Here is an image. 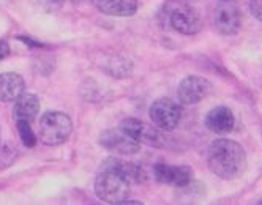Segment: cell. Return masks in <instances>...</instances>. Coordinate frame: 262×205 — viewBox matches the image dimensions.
Masks as SVG:
<instances>
[{
    "label": "cell",
    "mask_w": 262,
    "mask_h": 205,
    "mask_svg": "<svg viewBox=\"0 0 262 205\" xmlns=\"http://www.w3.org/2000/svg\"><path fill=\"white\" fill-rule=\"evenodd\" d=\"M207 166L216 177L235 180L247 171L248 160L245 148L232 139H215L207 150Z\"/></svg>",
    "instance_id": "cell-1"
},
{
    "label": "cell",
    "mask_w": 262,
    "mask_h": 205,
    "mask_svg": "<svg viewBox=\"0 0 262 205\" xmlns=\"http://www.w3.org/2000/svg\"><path fill=\"white\" fill-rule=\"evenodd\" d=\"M73 131V122L68 114L60 110H49L43 114L38 123V139L49 147L62 145Z\"/></svg>",
    "instance_id": "cell-2"
},
{
    "label": "cell",
    "mask_w": 262,
    "mask_h": 205,
    "mask_svg": "<svg viewBox=\"0 0 262 205\" xmlns=\"http://www.w3.org/2000/svg\"><path fill=\"white\" fill-rule=\"evenodd\" d=\"M129 183L111 169H100L95 178V194L106 203H122L129 197Z\"/></svg>",
    "instance_id": "cell-3"
},
{
    "label": "cell",
    "mask_w": 262,
    "mask_h": 205,
    "mask_svg": "<svg viewBox=\"0 0 262 205\" xmlns=\"http://www.w3.org/2000/svg\"><path fill=\"white\" fill-rule=\"evenodd\" d=\"M148 114L157 128L163 131H174L182 120V107L171 98H158L152 103Z\"/></svg>",
    "instance_id": "cell-4"
},
{
    "label": "cell",
    "mask_w": 262,
    "mask_h": 205,
    "mask_svg": "<svg viewBox=\"0 0 262 205\" xmlns=\"http://www.w3.org/2000/svg\"><path fill=\"white\" fill-rule=\"evenodd\" d=\"M212 90L213 85L209 79L191 74V76H186L185 79H182V82L179 84L177 97L182 104L193 106V104H199L202 100L207 98L212 93Z\"/></svg>",
    "instance_id": "cell-5"
},
{
    "label": "cell",
    "mask_w": 262,
    "mask_h": 205,
    "mask_svg": "<svg viewBox=\"0 0 262 205\" xmlns=\"http://www.w3.org/2000/svg\"><path fill=\"white\" fill-rule=\"evenodd\" d=\"M242 11L234 2H221L212 17L215 30L224 36L237 35L242 29Z\"/></svg>",
    "instance_id": "cell-6"
},
{
    "label": "cell",
    "mask_w": 262,
    "mask_h": 205,
    "mask_svg": "<svg viewBox=\"0 0 262 205\" xmlns=\"http://www.w3.org/2000/svg\"><path fill=\"white\" fill-rule=\"evenodd\" d=\"M119 128H122L125 133H128L131 138L136 139L139 144H145L150 147H164L166 145L164 134L160 131V128L147 125L142 120L125 119L120 122Z\"/></svg>",
    "instance_id": "cell-7"
},
{
    "label": "cell",
    "mask_w": 262,
    "mask_h": 205,
    "mask_svg": "<svg viewBox=\"0 0 262 205\" xmlns=\"http://www.w3.org/2000/svg\"><path fill=\"white\" fill-rule=\"evenodd\" d=\"M100 145L116 155H135L141 150V144L125 133L122 128L106 129L100 136Z\"/></svg>",
    "instance_id": "cell-8"
},
{
    "label": "cell",
    "mask_w": 262,
    "mask_h": 205,
    "mask_svg": "<svg viewBox=\"0 0 262 205\" xmlns=\"http://www.w3.org/2000/svg\"><path fill=\"white\" fill-rule=\"evenodd\" d=\"M169 24L182 35H198L202 30V17L194 7L182 5L171 11Z\"/></svg>",
    "instance_id": "cell-9"
},
{
    "label": "cell",
    "mask_w": 262,
    "mask_h": 205,
    "mask_svg": "<svg viewBox=\"0 0 262 205\" xmlns=\"http://www.w3.org/2000/svg\"><path fill=\"white\" fill-rule=\"evenodd\" d=\"M155 180L163 185H171L176 188H186L193 181V169L190 166H174V164H155L154 166Z\"/></svg>",
    "instance_id": "cell-10"
},
{
    "label": "cell",
    "mask_w": 262,
    "mask_h": 205,
    "mask_svg": "<svg viewBox=\"0 0 262 205\" xmlns=\"http://www.w3.org/2000/svg\"><path fill=\"white\" fill-rule=\"evenodd\" d=\"M101 167L103 169H111V171L117 172L129 185H141V183H145L148 178L142 166H139L136 163H131V161H125L122 158H116V156H111V158L104 160L101 163Z\"/></svg>",
    "instance_id": "cell-11"
},
{
    "label": "cell",
    "mask_w": 262,
    "mask_h": 205,
    "mask_svg": "<svg viewBox=\"0 0 262 205\" xmlns=\"http://www.w3.org/2000/svg\"><path fill=\"white\" fill-rule=\"evenodd\" d=\"M204 125L215 134H229L235 126V117L226 106H216L210 109L204 119Z\"/></svg>",
    "instance_id": "cell-12"
},
{
    "label": "cell",
    "mask_w": 262,
    "mask_h": 205,
    "mask_svg": "<svg viewBox=\"0 0 262 205\" xmlns=\"http://www.w3.org/2000/svg\"><path fill=\"white\" fill-rule=\"evenodd\" d=\"M26 90V82L21 74L8 71L0 74V101L13 103L19 98Z\"/></svg>",
    "instance_id": "cell-13"
},
{
    "label": "cell",
    "mask_w": 262,
    "mask_h": 205,
    "mask_svg": "<svg viewBox=\"0 0 262 205\" xmlns=\"http://www.w3.org/2000/svg\"><path fill=\"white\" fill-rule=\"evenodd\" d=\"M40 112V98L33 95V93H23V95L16 100L13 114L16 120H26L33 122Z\"/></svg>",
    "instance_id": "cell-14"
},
{
    "label": "cell",
    "mask_w": 262,
    "mask_h": 205,
    "mask_svg": "<svg viewBox=\"0 0 262 205\" xmlns=\"http://www.w3.org/2000/svg\"><path fill=\"white\" fill-rule=\"evenodd\" d=\"M98 10L109 16L128 17L138 11V0H107L98 7Z\"/></svg>",
    "instance_id": "cell-15"
},
{
    "label": "cell",
    "mask_w": 262,
    "mask_h": 205,
    "mask_svg": "<svg viewBox=\"0 0 262 205\" xmlns=\"http://www.w3.org/2000/svg\"><path fill=\"white\" fill-rule=\"evenodd\" d=\"M16 125H17V133H19V138L23 141V144L26 147H33L36 144V136L35 133L32 131V126H30V122H26V120H16Z\"/></svg>",
    "instance_id": "cell-16"
},
{
    "label": "cell",
    "mask_w": 262,
    "mask_h": 205,
    "mask_svg": "<svg viewBox=\"0 0 262 205\" xmlns=\"http://www.w3.org/2000/svg\"><path fill=\"white\" fill-rule=\"evenodd\" d=\"M250 10L256 19L262 21V0H250Z\"/></svg>",
    "instance_id": "cell-17"
},
{
    "label": "cell",
    "mask_w": 262,
    "mask_h": 205,
    "mask_svg": "<svg viewBox=\"0 0 262 205\" xmlns=\"http://www.w3.org/2000/svg\"><path fill=\"white\" fill-rule=\"evenodd\" d=\"M10 44H8V41L7 40H0V60H4V59H7L8 55H10Z\"/></svg>",
    "instance_id": "cell-18"
},
{
    "label": "cell",
    "mask_w": 262,
    "mask_h": 205,
    "mask_svg": "<svg viewBox=\"0 0 262 205\" xmlns=\"http://www.w3.org/2000/svg\"><path fill=\"white\" fill-rule=\"evenodd\" d=\"M65 2V0H45V4H48L49 7H60L62 4Z\"/></svg>",
    "instance_id": "cell-19"
},
{
    "label": "cell",
    "mask_w": 262,
    "mask_h": 205,
    "mask_svg": "<svg viewBox=\"0 0 262 205\" xmlns=\"http://www.w3.org/2000/svg\"><path fill=\"white\" fill-rule=\"evenodd\" d=\"M90 2H92L93 5H97V7H100V5L106 4V2H107V0H90Z\"/></svg>",
    "instance_id": "cell-20"
},
{
    "label": "cell",
    "mask_w": 262,
    "mask_h": 205,
    "mask_svg": "<svg viewBox=\"0 0 262 205\" xmlns=\"http://www.w3.org/2000/svg\"><path fill=\"white\" fill-rule=\"evenodd\" d=\"M220 2H234V0H220Z\"/></svg>",
    "instance_id": "cell-21"
},
{
    "label": "cell",
    "mask_w": 262,
    "mask_h": 205,
    "mask_svg": "<svg viewBox=\"0 0 262 205\" xmlns=\"http://www.w3.org/2000/svg\"><path fill=\"white\" fill-rule=\"evenodd\" d=\"M76 2H78V0H76Z\"/></svg>",
    "instance_id": "cell-22"
}]
</instances>
